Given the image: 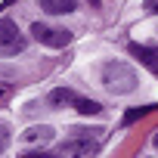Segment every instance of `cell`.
I'll use <instances>...</instances> for the list:
<instances>
[{"label": "cell", "instance_id": "1", "mask_svg": "<svg viewBox=\"0 0 158 158\" xmlns=\"http://www.w3.org/2000/svg\"><path fill=\"white\" fill-rule=\"evenodd\" d=\"M102 87L115 96H127L136 90V71L127 62H106L102 65Z\"/></svg>", "mask_w": 158, "mask_h": 158}, {"label": "cell", "instance_id": "2", "mask_svg": "<svg viewBox=\"0 0 158 158\" xmlns=\"http://www.w3.org/2000/svg\"><path fill=\"white\" fill-rule=\"evenodd\" d=\"M31 34H34L37 44L53 47V50H59V47H65V44L71 40V31H65V28H53V25H47V22H34V25H31Z\"/></svg>", "mask_w": 158, "mask_h": 158}, {"label": "cell", "instance_id": "3", "mask_svg": "<svg viewBox=\"0 0 158 158\" xmlns=\"http://www.w3.org/2000/svg\"><path fill=\"white\" fill-rule=\"evenodd\" d=\"M25 50V37L13 19H0V53H19Z\"/></svg>", "mask_w": 158, "mask_h": 158}, {"label": "cell", "instance_id": "4", "mask_svg": "<svg viewBox=\"0 0 158 158\" xmlns=\"http://www.w3.org/2000/svg\"><path fill=\"white\" fill-rule=\"evenodd\" d=\"M93 152H96V139H87V136H71L68 143L59 146L62 158H90Z\"/></svg>", "mask_w": 158, "mask_h": 158}, {"label": "cell", "instance_id": "5", "mask_svg": "<svg viewBox=\"0 0 158 158\" xmlns=\"http://www.w3.org/2000/svg\"><path fill=\"white\" fill-rule=\"evenodd\" d=\"M130 53L143 62V65H149L152 71H158V50H149V47H139V44H130Z\"/></svg>", "mask_w": 158, "mask_h": 158}, {"label": "cell", "instance_id": "6", "mask_svg": "<svg viewBox=\"0 0 158 158\" xmlns=\"http://www.w3.org/2000/svg\"><path fill=\"white\" fill-rule=\"evenodd\" d=\"M37 3H40V10H47L53 16H62V13H71L77 6V0H37Z\"/></svg>", "mask_w": 158, "mask_h": 158}, {"label": "cell", "instance_id": "7", "mask_svg": "<svg viewBox=\"0 0 158 158\" xmlns=\"http://www.w3.org/2000/svg\"><path fill=\"white\" fill-rule=\"evenodd\" d=\"M47 139H53V127H47V124L25 130V143H47Z\"/></svg>", "mask_w": 158, "mask_h": 158}, {"label": "cell", "instance_id": "8", "mask_svg": "<svg viewBox=\"0 0 158 158\" xmlns=\"http://www.w3.org/2000/svg\"><path fill=\"white\" fill-rule=\"evenodd\" d=\"M71 102H74V109L81 112V115H99V112H102V106H99L96 99H84V96H74Z\"/></svg>", "mask_w": 158, "mask_h": 158}, {"label": "cell", "instance_id": "9", "mask_svg": "<svg viewBox=\"0 0 158 158\" xmlns=\"http://www.w3.org/2000/svg\"><path fill=\"white\" fill-rule=\"evenodd\" d=\"M71 99H74L71 90H53V93H50V106H65V102H71Z\"/></svg>", "mask_w": 158, "mask_h": 158}, {"label": "cell", "instance_id": "10", "mask_svg": "<svg viewBox=\"0 0 158 158\" xmlns=\"http://www.w3.org/2000/svg\"><path fill=\"white\" fill-rule=\"evenodd\" d=\"M152 109H155V106H143V109L136 106V109H130V112L124 115V124H133V121H139V118H143L146 112H152Z\"/></svg>", "mask_w": 158, "mask_h": 158}, {"label": "cell", "instance_id": "11", "mask_svg": "<svg viewBox=\"0 0 158 158\" xmlns=\"http://www.w3.org/2000/svg\"><path fill=\"white\" fill-rule=\"evenodd\" d=\"M143 10L152 13V16H158V0H143Z\"/></svg>", "mask_w": 158, "mask_h": 158}, {"label": "cell", "instance_id": "12", "mask_svg": "<svg viewBox=\"0 0 158 158\" xmlns=\"http://www.w3.org/2000/svg\"><path fill=\"white\" fill-rule=\"evenodd\" d=\"M25 158H50V155H44V152H28Z\"/></svg>", "mask_w": 158, "mask_h": 158}, {"label": "cell", "instance_id": "13", "mask_svg": "<svg viewBox=\"0 0 158 158\" xmlns=\"http://www.w3.org/2000/svg\"><path fill=\"white\" fill-rule=\"evenodd\" d=\"M6 149V136H3V127H0V152Z\"/></svg>", "mask_w": 158, "mask_h": 158}, {"label": "cell", "instance_id": "14", "mask_svg": "<svg viewBox=\"0 0 158 158\" xmlns=\"http://www.w3.org/2000/svg\"><path fill=\"white\" fill-rule=\"evenodd\" d=\"M10 3H16V0H3V3H0V10H6V6H10Z\"/></svg>", "mask_w": 158, "mask_h": 158}, {"label": "cell", "instance_id": "15", "mask_svg": "<svg viewBox=\"0 0 158 158\" xmlns=\"http://www.w3.org/2000/svg\"><path fill=\"white\" fill-rule=\"evenodd\" d=\"M155 146H158V133H155Z\"/></svg>", "mask_w": 158, "mask_h": 158}, {"label": "cell", "instance_id": "16", "mask_svg": "<svg viewBox=\"0 0 158 158\" xmlns=\"http://www.w3.org/2000/svg\"><path fill=\"white\" fill-rule=\"evenodd\" d=\"M0 93H3V90H0Z\"/></svg>", "mask_w": 158, "mask_h": 158}]
</instances>
